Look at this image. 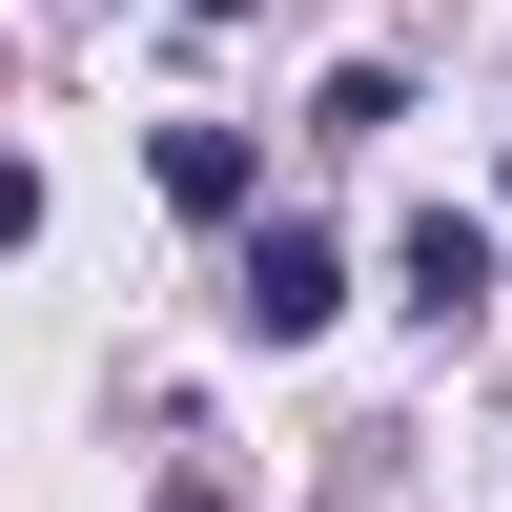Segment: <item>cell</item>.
<instances>
[{"mask_svg":"<svg viewBox=\"0 0 512 512\" xmlns=\"http://www.w3.org/2000/svg\"><path fill=\"white\" fill-rule=\"evenodd\" d=\"M226 308H246V349H308V328L349 308V246H328V226H246V267H226Z\"/></svg>","mask_w":512,"mask_h":512,"instance_id":"1","label":"cell"},{"mask_svg":"<svg viewBox=\"0 0 512 512\" xmlns=\"http://www.w3.org/2000/svg\"><path fill=\"white\" fill-rule=\"evenodd\" d=\"M390 287H410L431 328H472V308H492V226H472V205H431V226L390 246Z\"/></svg>","mask_w":512,"mask_h":512,"instance_id":"2","label":"cell"},{"mask_svg":"<svg viewBox=\"0 0 512 512\" xmlns=\"http://www.w3.org/2000/svg\"><path fill=\"white\" fill-rule=\"evenodd\" d=\"M246 185H267L246 123H164V205H185V226H246Z\"/></svg>","mask_w":512,"mask_h":512,"instance_id":"3","label":"cell"},{"mask_svg":"<svg viewBox=\"0 0 512 512\" xmlns=\"http://www.w3.org/2000/svg\"><path fill=\"white\" fill-rule=\"evenodd\" d=\"M390 123H410L390 62H328V82H308V144H390Z\"/></svg>","mask_w":512,"mask_h":512,"instance_id":"4","label":"cell"},{"mask_svg":"<svg viewBox=\"0 0 512 512\" xmlns=\"http://www.w3.org/2000/svg\"><path fill=\"white\" fill-rule=\"evenodd\" d=\"M185 21H246V0H185Z\"/></svg>","mask_w":512,"mask_h":512,"instance_id":"5","label":"cell"}]
</instances>
